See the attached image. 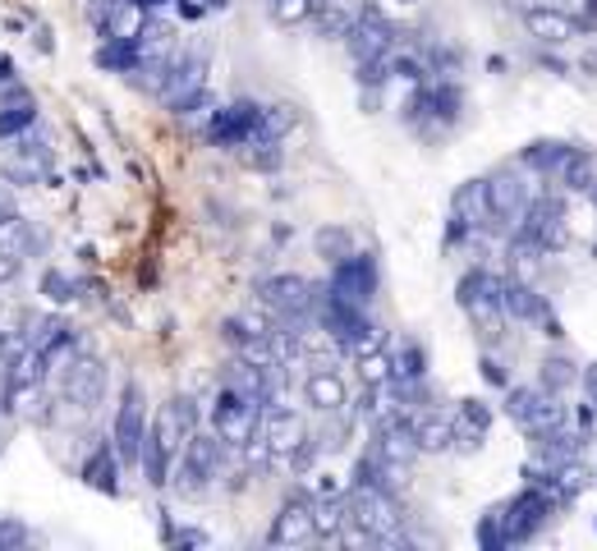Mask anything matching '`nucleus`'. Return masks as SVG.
Masks as SVG:
<instances>
[{
    "instance_id": "f257e3e1",
    "label": "nucleus",
    "mask_w": 597,
    "mask_h": 551,
    "mask_svg": "<svg viewBox=\"0 0 597 551\" xmlns=\"http://www.w3.org/2000/svg\"><path fill=\"white\" fill-rule=\"evenodd\" d=\"M198 433V414H194V401H184V395H175V401H166L162 409H156L152 427H147V446H143V474L152 487H166L171 474H175V459L184 450V441Z\"/></svg>"
},
{
    "instance_id": "f03ea898",
    "label": "nucleus",
    "mask_w": 597,
    "mask_h": 551,
    "mask_svg": "<svg viewBox=\"0 0 597 551\" xmlns=\"http://www.w3.org/2000/svg\"><path fill=\"white\" fill-rule=\"evenodd\" d=\"M222 455H226V446H222V437H216V433H194V437H188L179 459H175V474H171L175 492L188 497V501L207 497L216 487V478H222Z\"/></svg>"
},
{
    "instance_id": "7ed1b4c3",
    "label": "nucleus",
    "mask_w": 597,
    "mask_h": 551,
    "mask_svg": "<svg viewBox=\"0 0 597 551\" xmlns=\"http://www.w3.org/2000/svg\"><path fill=\"white\" fill-rule=\"evenodd\" d=\"M258 427H263V405H254L235 386L216 391V401H212V433L222 437L226 450H244L248 441L258 437Z\"/></svg>"
},
{
    "instance_id": "20e7f679",
    "label": "nucleus",
    "mask_w": 597,
    "mask_h": 551,
    "mask_svg": "<svg viewBox=\"0 0 597 551\" xmlns=\"http://www.w3.org/2000/svg\"><path fill=\"white\" fill-rule=\"evenodd\" d=\"M258 303L280 326H299L308 318V309H318V285H308L295 271H280L258 285Z\"/></svg>"
},
{
    "instance_id": "39448f33",
    "label": "nucleus",
    "mask_w": 597,
    "mask_h": 551,
    "mask_svg": "<svg viewBox=\"0 0 597 551\" xmlns=\"http://www.w3.org/2000/svg\"><path fill=\"white\" fill-rule=\"evenodd\" d=\"M483 189H487V221L483 230H496V235H515L519 217H524V207L533 202L528 194V179L519 170H496L483 179Z\"/></svg>"
},
{
    "instance_id": "423d86ee",
    "label": "nucleus",
    "mask_w": 597,
    "mask_h": 551,
    "mask_svg": "<svg viewBox=\"0 0 597 551\" xmlns=\"http://www.w3.org/2000/svg\"><path fill=\"white\" fill-rule=\"evenodd\" d=\"M102 395H106V363L97 354L79 350L65 367H60V401L79 414H88L102 405Z\"/></svg>"
},
{
    "instance_id": "0eeeda50",
    "label": "nucleus",
    "mask_w": 597,
    "mask_h": 551,
    "mask_svg": "<svg viewBox=\"0 0 597 551\" xmlns=\"http://www.w3.org/2000/svg\"><path fill=\"white\" fill-rule=\"evenodd\" d=\"M318 318H322V326L336 335V341H340V345H350V350L368 345L372 335H377V326L368 322V309H363V303H350L344 294H336L331 285L318 290Z\"/></svg>"
},
{
    "instance_id": "6e6552de",
    "label": "nucleus",
    "mask_w": 597,
    "mask_h": 551,
    "mask_svg": "<svg viewBox=\"0 0 597 551\" xmlns=\"http://www.w3.org/2000/svg\"><path fill=\"white\" fill-rule=\"evenodd\" d=\"M455 299H460V309L474 318L487 335H496V326L506 322V309H501V281H496L492 271H483V267H474V271L460 276Z\"/></svg>"
},
{
    "instance_id": "1a4fd4ad",
    "label": "nucleus",
    "mask_w": 597,
    "mask_h": 551,
    "mask_svg": "<svg viewBox=\"0 0 597 551\" xmlns=\"http://www.w3.org/2000/svg\"><path fill=\"white\" fill-rule=\"evenodd\" d=\"M506 414L524 427L528 437H543V433H552V427L565 423L560 395H552V391H543V386H515V391L506 395Z\"/></svg>"
},
{
    "instance_id": "9d476101",
    "label": "nucleus",
    "mask_w": 597,
    "mask_h": 551,
    "mask_svg": "<svg viewBox=\"0 0 597 551\" xmlns=\"http://www.w3.org/2000/svg\"><path fill=\"white\" fill-rule=\"evenodd\" d=\"M111 446L120 455V465H143V446H147V414H143V391L130 382L120 395L115 427H111Z\"/></svg>"
},
{
    "instance_id": "9b49d317",
    "label": "nucleus",
    "mask_w": 597,
    "mask_h": 551,
    "mask_svg": "<svg viewBox=\"0 0 597 551\" xmlns=\"http://www.w3.org/2000/svg\"><path fill=\"white\" fill-rule=\"evenodd\" d=\"M395 42H400V28L382 10H372V6L359 10V23L350 28V38H344V46H350V55L359 60V65H363V60L395 55Z\"/></svg>"
},
{
    "instance_id": "f8f14e48",
    "label": "nucleus",
    "mask_w": 597,
    "mask_h": 551,
    "mask_svg": "<svg viewBox=\"0 0 597 551\" xmlns=\"http://www.w3.org/2000/svg\"><path fill=\"white\" fill-rule=\"evenodd\" d=\"M515 230L528 235L543 253L560 249V243H565V202H560V198H533V202L524 207V217H519Z\"/></svg>"
},
{
    "instance_id": "ddd939ff",
    "label": "nucleus",
    "mask_w": 597,
    "mask_h": 551,
    "mask_svg": "<svg viewBox=\"0 0 597 551\" xmlns=\"http://www.w3.org/2000/svg\"><path fill=\"white\" fill-rule=\"evenodd\" d=\"M552 506H556V497H552V492H543L538 482H533L528 492H519L506 510H501V514H506V533H511V542H528L533 533H538V529L547 524Z\"/></svg>"
},
{
    "instance_id": "4468645a",
    "label": "nucleus",
    "mask_w": 597,
    "mask_h": 551,
    "mask_svg": "<svg viewBox=\"0 0 597 551\" xmlns=\"http://www.w3.org/2000/svg\"><path fill=\"white\" fill-rule=\"evenodd\" d=\"M258 437L267 441L271 459H295V455L303 450V441H308L303 418H299L295 409H286V405H276V409H267V414H263Z\"/></svg>"
},
{
    "instance_id": "2eb2a0df",
    "label": "nucleus",
    "mask_w": 597,
    "mask_h": 551,
    "mask_svg": "<svg viewBox=\"0 0 597 551\" xmlns=\"http://www.w3.org/2000/svg\"><path fill=\"white\" fill-rule=\"evenodd\" d=\"M203 70H207L203 55H175V60H171V74H166V87L156 92V97H162L171 111H184V106L207 87V74H203Z\"/></svg>"
},
{
    "instance_id": "dca6fc26",
    "label": "nucleus",
    "mask_w": 597,
    "mask_h": 551,
    "mask_svg": "<svg viewBox=\"0 0 597 551\" xmlns=\"http://www.w3.org/2000/svg\"><path fill=\"white\" fill-rule=\"evenodd\" d=\"M271 547H303V542H318V519H312V501L295 497L276 510L271 519V533H267Z\"/></svg>"
},
{
    "instance_id": "f3484780",
    "label": "nucleus",
    "mask_w": 597,
    "mask_h": 551,
    "mask_svg": "<svg viewBox=\"0 0 597 551\" xmlns=\"http://www.w3.org/2000/svg\"><path fill=\"white\" fill-rule=\"evenodd\" d=\"M331 290L368 309L372 294H377V262H372V253H350L344 262H336L331 267Z\"/></svg>"
},
{
    "instance_id": "a211bd4d",
    "label": "nucleus",
    "mask_w": 597,
    "mask_h": 551,
    "mask_svg": "<svg viewBox=\"0 0 597 551\" xmlns=\"http://www.w3.org/2000/svg\"><path fill=\"white\" fill-rule=\"evenodd\" d=\"M303 401L318 414H344V405H350V386H344V377L331 363H312L308 377H303Z\"/></svg>"
},
{
    "instance_id": "6ab92c4d",
    "label": "nucleus",
    "mask_w": 597,
    "mask_h": 551,
    "mask_svg": "<svg viewBox=\"0 0 597 551\" xmlns=\"http://www.w3.org/2000/svg\"><path fill=\"white\" fill-rule=\"evenodd\" d=\"M501 309H506V318H515V322H543L547 335H560V326H556V318L547 309V299L533 285H524V281H501Z\"/></svg>"
},
{
    "instance_id": "aec40b11",
    "label": "nucleus",
    "mask_w": 597,
    "mask_h": 551,
    "mask_svg": "<svg viewBox=\"0 0 597 551\" xmlns=\"http://www.w3.org/2000/svg\"><path fill=\"white\" fill-rule=\"evenodd\" d=\"M258 129H263V106H254V102H235L212 115V138L222 147H244Z\"/></svg>"
},
{
    "instance_id": "412c9836",
    "label": "nucleus",
    "mask_w": 597,
    "mask_h": 551,
    "mask_svg": "<svg viewBox=\"0 0 597 551\" xmlns=\"http://www.w3.org/2000/svg\"><path fill=\"white\" fill-rule=\"evenodd\" d=\"M524 28H528V38H538L543 46H565L570 38H579V19H570L556 6H528Z\"/></svg>"
},
{
    "instance_id": "4be33fe9",
    "label": "nucleus",
    "mask_w": 597,
    "mask_h": 551,
    "mask_svg": "<svg viewBox=\"0 0 597 551\" xmlns=\"http://www.w3.org/2000/svg\"><path fill=\"white\" fill-rule=\"evenodd\" d=\"M354 354H359V377H363V386H391V377H395V354L387 350L382 331H377L368 345H359Z\"/></svg>"
},
{
    "instance_id": "5701e85b",
    "label": "nucleus",
    "mask_w": 597,
    "mask_h": 551,
    "mask_svg": "<svg viewBox=\"0 0 597 551\" xmlns=\"http://www.w3.org/2000/svg\"><path fill=\"white\" fill-rule=\"evenodd\" d=\"M414 437H419L423 455H442L455 446V423L442 414H423V418H414Z\"/></svg>"
},
{
    "instance_id": "b1692460",
    "label": "nucleus",
    "mask_w": 597,
    "mask_h": 551,
    "mask_svg": "<svg viewBox=\"0 0 597 551\" xmlns=\"http://www.w3.org/2000/svg\"><path fill=\"white\" fill-rule=\"evenodd\" d=\"M565 157H570V143H556V138H538V143H528V147L519 152V166L538 170V175H556Z\"/></svg>"
},
{
    "instance_id": "393cba45",
    "label": "nucleus",
    "mask_w": 597,
    "mask_h": 551,
    "mask_svg": "<svg viewBox=\"0 0 597 551\" xmlns=\"http://www.w3.org/2000/svg\"><path fill=\"white\" fill-rule=\"evenodd\" d=\"M33 249H38V230H33V221L19 217V211H10V217L0 221V253H19V258H28Z\"/></svg>"
},
{
    "instance_id": "a878e982",
    "label": "nucleus",
    "mask_w": 597,
    "mask_h": 551,
    "mask_svg": "<svg viewBox=\"0 0 597 551\" xmlns=\"http://www.w3.org/2000/svg\"><path fill=\"white\" fill-rule=\"evenodd\" d=\"M579 377H584V373L575 367V358H565V354H547L543 367H538V386L552 391V395H565Z\"/></svg>"
},
{
    "instance_id": "bb28decb",
    "label": "nucleus",
    "mask_w": 597,
    "mask_h": 551,
    "mask_svg": "<svg viewBox=\"0 0 597 551\" xmlns=\"http://www.w3.org/2000/svg\"><path fill=\"white\" fill-rule=\"evenodd\" d=\"M560 184H565V189H570V194H588L593 189V179H597V162L588 157V152H579V147H570V157H565L560 162Z\"/></svg>"
},
{
    "instance_id": "cd10ccee",
    "label": "nucleus",
    "mask_w": 597,
    "mask_h": 551,
    "mask_svg": "<svg viewBox=\"0 0 597 551\" xmlns=\"http://www.w3.org/2000/svg\"><path fill=\"white\" fill-rule=\"evenodd\" d=\"M312 249H318V258H327L336 267V262H344L350 253H359V243H354V235L344 230V226H322L318 235H312Z\"/></svg>"
},
{
    "instance_id": "c85d7f7f",
    "label": "nucleus",
    "mask_w": 597,
    "mask_h": 551,
    "mask_svg": "<svg viewBox=\"0 0 597 551\" xmlns=\"http://www.w3.org/2000/svg\"><path fill=\"white\" fill-rule=\"evenodd\" d=\"M487 423H492V409L483 405V401H464L460 405V423H455V441H483V433H487Z\"/></svg>"
},
{
    "instance_id": "c756f323",
    "label": "nucleus",
    "mask_w": 597,
    "mask_h": 551,
    "mask_svg": "<svg viewBox=\"0 0 597 551\" xmlns=\"http://www.w3.org/2000/svg\"><path fill=\"white\" fill-rule=\"evenodd\" d=\"M134 46H138V55H175V28L162 19H147L143 33L134 38Z\"/></svg>"
},
{
    "instance_id": "7c9ffc66",
    "label": "nucleus",
    "mask_w": 597,
    "mask_h": 551,
    "mask_svg": "<svg viewBox=\"0 0 597 551\" xmlns=\"http://www.w3.org/2000/svg\"><path fill=\"white\" fill-rule=\"evenodd\" d=\"M428 102H432V119H442V125H455L460 119V106H464V97H460V87L446 79V83H436V87H428Z\"/></svg>"
},
{
    "instance_id": "2f4dec72",
    "label": "nucleus",
    "mask_w": 597,
    "mask_h": 551,
    "mask_svg": "<svg viewBox=\"0 0 597 551\" xmlns=\"http://www.w3.org/2000/svg\"><path fill=\"white\" fill-rule=\"evenodd\" d=\"M115 459H120L115 446H102V450L83 465V478H88L92 487H102V492H115V487H120V482H115Z\"/></svg>"
},
{
    "instance_id": "473e14b6",
    "label": "nucleus",
    "mask_w": 597,
    "mask_h": 551,
    "mask_svg": "<svg viewBox=\"0 0 597 551\" xmlns=\"http://www.w3.org/2000/svg\"><path fill=\"white\" fill-rule=\"evenodd\" d=\"M267 14L280 23V28H295V23H308L312 10H308V0H263Z\"/></svg>"
},
{
    "instance_id": "72a5a7b5",
    "label": "nucleus",
    "mask_w": 597,
    "mask_h": 551,
    "mask_svg": "<svg viewBox=\"0 0 597 551\" xmlns=\"http://www.w3.org/2000/svg\"><path fill=\"white\" fill-rule=\"evenodd\" d=\"M423 373H428V358H423V350L410 341V345L395 354V377H391V382H419Z\"/></svg>"
},
{
    "instance_id": "f704fd0d",
    "label": "nucleus",
    "mask_w": 597,
    "mask_h": 551,
    "mask_svg": "<svg viewBox=\"0 0 597 551\" xmlns=\"http://www.w3.org/2000/svg\"><path fill=\"white\" fill-rule=\"evenodd\" d=\"M290 125H295V111H290V106H263V129H258V134L280 138Z\"/></svg>"
},
{
    "instance_id": "c9c22d12",
    "label": "nucleus",
    "mask_w": 597,
    "mask_h": 551,
    "mask_svg": "<svg viewBox=\"0 0 597 551\" xmlns=\"http://www.w3.org/2000/svg\"><path fill=\"white\" fill-rule=\"evenodd\" d=\"M28 125H33V106H14L10 115H0V138L19 134V129H28Z\"/></svg>"
},
{
    "instance_id": "e433bc0d",
    "label": "nucleus",
    "mask_w": 597,
    "mask_h": 551,
    "mask_svg": "<svg viewBox=\"0 0 597 551\" xmlns=\"http://www.w3.org/2000/svg\"><path fill=\"white\" fill-rule=\"evenodd\" d=\"M19 271H23V258L19 253H0V285L19 281Z\"/></svg>"
},
{
    "instance_id": "4c0bfd02",
    "label": "nucleus",
    "mask_w": 597,
    "mask_h": 551,
    "mask_svg": "<svg viewBox=\"0 0 597 551\" xmlns=\"http://www.w3.org/2000/svg\"><path fill=\"white\" fill-rule=\"evenodd\" d=\"M579 382H584V405L597 414V363H593V367H584V377H579Z\"/></svg>"
},
{
    "instance_id": "58836bf2",
    "label": "nucleus",
    "mask_w": 597,
    "mask_h": 551,
    "mask_svg": "<svg viewBox=\"0 0 597 551\" xmlns=\"http://www.w3.org/2000/svg\"><path fill=\"white\" fill-rule=\"evenodd\" d=\"M179 6H184L188 14H212V10H226L230 0H179Z\"/></svg>"
},
{
    "instance_id": "ea45409f",
    "label": "nucleus",
    "mask_w": 597,
    "mask_h": 551,
    "mask_svg": "<svg viewBox=\"0 0 597 551\" xmlns=\"http://www.w3.org/2000/svg\"><path fill=\"white\" fill-rule=\"evenodd\" d=\"M6 542H28V529H19V524H0V547Z\"/></svg>"
},
{
    "instance_id": "a19ab883",
    "label": "nucleus",
    "mask_w": 597,
    "mask_h": 551,
    "mask_svg": "<svg viewBox=\"0 0 597 551\" xmlns=\"http://www.w3.org/2000/svg\"><path fill=\"white\" fill-rule=\"evenodd\" d=\"M483 377L496 382V386H506V373H501V363H492V358H483Z\"/></svg>"
},
{
    "instance_id": "79ce46f5",
    "label": "nucleus",
    "mask_w": 597,
    "mask_h": 551,
    "mask_svg": "<svg viewBox=\"0 0 597 551\" xmlns=\"http://www.w3.org/2000/svg\"><path fill=\"white\" fill-rule=\"evenodd\" d=\"M10 211H19V207H14V194H10V189H0V221H6Z\"/></svg>"
},
{
    "instance_id": "37998d69",
    "label": "nucleus",
    "mask_w": 597,
    "mask_h": 551,
    "mask_svg": "<svg viewBox=\"0 0 597 551\" xmlns=\"http://www.w3.org/2000/svg\"><path fill=\"white\" fill-rule=\"evenodd\" d=\"M331 6H336V0H308V10H312V19H322V14L331 10Z\"/></svg>"
},
{
    "instance_id": "c03bdc74",
    "label": "nucleus",
    "mask_w": 597,
    "mask_h": 551,
    "mask_svg": "<svg viewBox=\"0 0 597 551\" xmlns=\"http://www.w3.org/2000/svg\"><path fill=\"white\" fill-rule=\"evenodd\" d=\"M588 198H593V202H597V179H593V189H588Z\"/></svg>"
},
{
    "instance_id": "a18cd8bd",
    "label": "nucleus",
    "mask_w": 597,
    "mask_h": 551,
    "mask_svg": "<svg viewBox=\"0 0 597 551\" xmlns=\"http://www.w3.org/2000/svg\"><path fill=\"white\" fill-rule=\"evenodd\" d=\"M400 6H419V0H400Z\"/></svg>"
}]
</instances>
